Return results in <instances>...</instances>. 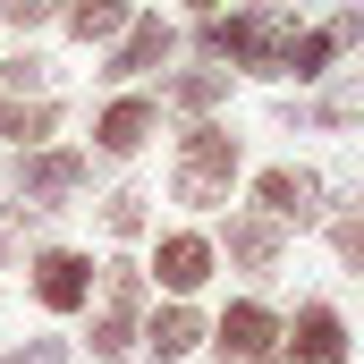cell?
<instances>
[{
  "label": "cell",
  "instance_id": "ac0fdd59",
  "mask_svg": "<svg viewBox=\"0 0 364 364\" xmlns=\"http://www.w3.org/2000/svg\"><path fill=\"white\" fill-rule=\"evenodd\" d=\"M144 203H153V195H136V186H119V195H102V229H110V237H144V220H153Z\"/></svg>",
  "mask_w": 364,
  "mask_h": 364
},
{
  "label": "cell",
  "instance_id": "4fadbf2b",
  "mask_svg": "<svg viewBox=\"0 0 364 364\" xmlns=\"http://www.w3.org/2000/svg\"><path fill=\"white\" fill-rule=\"evenodd\" d=\"M356 34H364V9H339V17H322L314 34H296V43H288L279 77H296V85H305V77H322V68H331V60L356 43Z\"/></svg>",
  "mask_w": 364,
  "mask_h": 364
},
{
  "label": "cell",
  "instance_id": "7402d4cb",
  "mask_svg": "<svg viewBox=\"0 0 364 364\" xmlns=\"http://www.w3.org/2000/svg\"><path fill=\"white\" fill-rule=\"evenodd\" d=\"M331 246H339V263H356V272H364V212L331 220Z\"/></svg>",
  "mask_w": 364,
  "mask_h": 364
},
{
  "label": "cell",
  "instance_id": "8fae6325",
  "mask_svg": "<svg viewBox=\"0 0 364 364\" xmlns=\"http://www.w3.org/2000/svg\"><path fill=\"white\" fill-rule=\"evenodd\" d=\"M255 212H263V220H279V229H288V220H296V229H314V220H322V178L279 161V170H263V178H255Z\"/></svg>",
  "mask_w": 364,
  "mask_h": 364
},
{
  "label": "cell",
  "instance_id": "8992f818",
  "mask_svg": "<svg viewBox=\"0 0 364 364\" xmlns=\"http://www.w3.org/2000/svg\"><path fill=\"white\" fill-rule=\"evenodd\" d=\"M263 356H279V314L255 305V296H237L212 322V364H263Z\"/></svg>",
  "mask_w": 364,
  "mask_h": 364
},
{
  "label": "cell",
  "instance_id": "2e32d148",
  "mask_svg": "<svg viewBox=\"0 0 364 364\" xmlns=\"http://www.w3.org/2000/svg\"><path fill=\"white\" fill-rule=\"evenodd\" d=\"M60 26H68L77 43H119V34L136 26V0H68Z\"/></svg>",
  "mask_w": 364,
  "mask_h": 364
},
{
  "label": "cell",
  "instance_id": "5b68a950",
  "mask_svg": "<svg viewBox=\"0 0 364 364\" xmlns=\"http://www.w3.org/2000/svg\"><path fill=\"white\" fill-rule=\"evenodd\" d=\"M93 279H102V263L93 255H77V246H34V263H26V296L43 305V314H85L93 305Z\"/></svg>",
  "mask_w": 364,
  "mask_h": 364
},
{
  "label": "cell",
  "instance_id": "cb8c5ba5",
  "mask_svg": "<svg viewBox=\"0 0 364 364\" xmlns=\"http://www.w3.org/2000/svg\"><path fill=\"white\" fill-rule=\"evenodd\" d=\"M186 9H203V17H220V0H186Z\"/></svg>",
  "mask_w": 364,
  "mask_h": 364
},
{
  "label": "cell",
  "instance_id": "d6986e66",
  "mask_svg": "<svg viewBox=\"0 0 364 364\" xmlns=\"http://www.w3.org/2000/svg\"><path fill=\"white\" fill-rule=\"evenodd\" d=\"M0 85H9V102H26V93H43V85H51V60L17 51V60H0Z\"/></svg>",
  "mask_w": 364,
  "mask_h": 364
},
{
  "label": "cell",
  "instance_id": "5bb4252c",
  "mask_svg": "<svg viewBox=\"0 0 364 364\" xmlns=\"http://www.w3.org/2000/svg\"><path fill=\"white\" fill-rule=\"evenodd\" d=\"M220 246H229V263H237V272H255V279L279 272V220H263V212H237Z\"/></svg>",
  "mask_w": 364,
  "mask_h": 364
},
{
  "label": "cell",
  "instance_id": "277c9868",
  "mask_svg": "<svg viewBox=\"0 0 364 364\" xmlns=\"http://www.w3.org/2000/svg\"><path fill=\"white\" fill-rule=\"evenodd\" d=\"M93 186V161L85 153H68V144H43V153H17V220H43V212H60L68 195H85Z\"/></svg>",
  "mask_w": 364,
  "mask_h": 364
},
{
  "label": "cell",
  "instance_id": "603a6c76",
  "mask_svg": "<svg viewBox=\"0 0 364 364\" xmlns=\"http://www.w3.org/2000/svg\"><path fill=\"white\" fill-rule=\"evenodd\" d=\"M60 9H68V0H9L0 17H9V26H43V17H60Z\"/></svg>",
  "mask_w": 364,
  "mask_h": 364
},
{
  "label": "cell",
  "instance_id": "3957f363",
  "mask_svg": "<svg viewBox=\"0 0 364 364\" xmlns=\"http://www.w3.org/2000/svg\"><path fill=\"white\" fill-rule=\"evenodd\" d=\"M229 186H237V136H229V127H212V119H195V127L178 136L170 195H178L186 212H212V203H229Z\"/></svg>",
  "mask_w": 364,
  "mask_h": 364
},
{
  "label": "cell",
  "instance_id": "52a82bcc",
  "mask_svg": "<svg viewBox=\"0 0 364 364\" xmlns=\"http://www.w3.org/2000/svg\"><path fill=\"white\" fill-rule=\"evenodd\" d=\"M153 127H161V102H153V93H119V102L93 119V153H102V161H136V153L153 144Z\"/></svg>",
  "mask_w": 364,
  "mask_h": 364
},
{
  "label": "cell",
  "instance_id": "e0dca14e",
  "mask_svg": "<svg viewBox=\"0 0 364 364\" xmlns=\"http://www.w3.org/2000/svg\"><path fill=\"white\" fill-rule=\"evenodd\" d=\"M170 102L195 110V119H212V110L229 102V68H186V77H170Z\"/></svg>",
  "mask_w": 364,
  "mask_h": 364
},
{
  "label": "cell",
  "instance_id": "7a4b0ae2",
  "mask_svg": "<svg viewBox=\"0 0 364 364\" xmlns=\"http://www.w3.org/2000/svg\"><path fill=\"white\" fill-rule=\"evenodd\" d=\"M144 305H153V279H144V263H127V255H110L102 263V279H93V331H85V348L102 364H119L127 348H136V331H144Z\"/></svg>",
  "mask_w": 364,
  "mask_h": 364
},
{
  "label": "cell",
  "instance_id": "30bf717a",
  "mask_svg": "<svg viewBox=\"0 0 364 364\" xmlns=\"http://www.w3.org/2000/svg\"><path fill=\"white\" fill-rule=\"evenodd\" d=\"M170 51H178V26H170V17H136V26H127V34L110 43V60H102L93 77H102V85H127V77H144V68H161Z\"/></svg>",
  "mask_w": 364,
  "mask_h": 364
},
{
  "label": "cell",
  "instance_id": "9a60e30c",
  "mask_svg": "<svg viewBox=\"0 0 364 364\" xmlns=\"http://www.w3.org/2000/svg\"><path fill=\"white\" fill-rule=\"evenodd\" d=\"M0 136H9L17 153H43V144L60 136V102H51V93H26V102H0Z\"/></svg>",
  "mask_w": 364,
  "mask_h": 364
},
{
  "label": "cell",
  "instance_id": "6da1fadb",
  "mask_svg": "<svg viewBox=\"0 0 364 364\" xmlns=\"http://www.w3.org/2000/svg\"><path fill=\"white\" fill-rule=\"evenodd\" d=\"M203 60L212 68H246V77H279V60H288V43H296V26H288V9L272 0H255V9H237V17H203Z\"/></svg>",
  "mask_w": 364,
  "mask_h": 364
},
{
  "label": "cell",
  "instance_id": "9c48e42d",
  "mask_svg": "<svg viewBox=\"0 0 364 364\" xmlns=\"http://www.w3.org/2000/svg\"><path fill=\"white\" fill-rule=\"evenodd\" d=\"M136 339H144V356H153V364H186L203 339H212V322H203L186 296H170V305H144V331H136Z\"/></svg>",
  "mask_w": 364,
  "mask_h": 364
},
{
  "label": "cell",
  "instance_id": "ffe728a7",
  "mask_svg": "<svg viewBox=\"0 0 364 364\" xmlns=\"http://www.w3.org/2000/svg\"><path fill=\"white\" fill-rule=\"evenodd\" d=\"M0 364H68V339H17L0 348Z\"/></svg>",
  "mask_w": 364,
  "mask_h": 364
},
{
  "label": "cell",
  "instance_id": "ba28073f",
  "mask_svg": "<svg viewBox=\"0 0 364 364\" xmlns=\"http://www.w3.org/2000/svg\"><path fill=\"white\" fill-rule=\"evenodd\" d=\"M212 263H220V246H212L203 229H170V237L153 246V263H144V279H161L170 296H195V288L212 279Z\"/></svg>",
  "mask_w": 364,
  "mask_h": 364
},
{
  "label": "cell",
  "instance_id": "7c38bea8",
  "mask_svg": "<svg viewBox=\"0 0 364 364\" xmlns=\"http://www.w3.org/2000/svg\"><path fill=\"white\" fill-rule=\"evenodd\" d=\"M288 364H348V322L331 305H296V322H279Z\"/></svg>",
  "mask_w": 364,
  "mask_h": 364
},
{
  "label": "cell",
  "instance_id": "44dd1931",
  "mask_svg": "<svg viewBox=\"0 0 364 364\" xmlns=\"http://www.w3.org/2000/svg\"><path fill=\"white\" fill-rule=\"evenodd\" d=\"M364 110V77L356 85H339V93H322V102H314V119H322V127H331V119H356Z\"/></svg>",
  "mask_w": 364,
  "mask_h": 364
},
{
  "label": "cell",
  "instance_id": "d4e9b609",
  "mask_svg": "<svg viewBox=\"0 0 364 364\" xmlns=\"http://www.w3.org/2000/svg\"><path fill=\"white\" fill-rule=\"evenodd\" d=\"M263 364H288V356H263Z\"/></svg>",
  "mask_w": 364,
  "mask_h": 364
}]
</instances>
